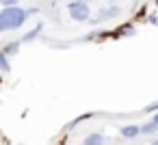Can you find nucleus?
<instances>
[{"mask_svg": "<svg viewBox=\"0 0 158 145\" xmlns=\"http://www.w3.org/2000/svg\"><path fill=\"white\" fill-rule=\"evenodd\" d=\"M41 28H44L41 24H39V26H35V28H33V31H28V33H26V35H24V37L20 39V41H22V44H26V41H31V39H35V37H37V35L41 33Z\"/></svg>", "mask_w": 158, "mask_h": 145, "instance_id": "obj_7", "label": "nucleus"}, {"mask_svg": "<svg viewBox=\"0 0 158 145\" xmlns=\"http://www.w3.org/2000/svg\"><path fill=\"white\" fill-rule=\"evenodd\" d=\"M31 11L22 9V7H2L0 11V33H9V31H18L26 24Z\"/></svg>", "mask_w": 158, "mask_h": 145, "instance_id": "obj_1", "label": "nucleus"}, {"mask_svg": "<svg viewBox=\"0 0 158 145\" xmlns=\"http://www.w3.org/2000/svg\"><path fill=\"white\" fill-rule=\"evenodd\" d=\"M156 5H158V0H156Z\"/></svg>", "mask_w": 158, "mask_h": 145, "instance_id": "obj_15", "label": "nucleus"}, {"mask_svg": "<svg viewBox=\"0 0 158 145\" xmlns=\"http://www.w3.org/2000/svg\"><path fill=\"white\" fill-rule=\"evenodd\" d=\"M67 13L72 20L76 22H89L91 18V7L87 0H72V2L67 5Z\"/></svg>", "mask_w": 158, "mask_h": 145, "instance_id": "obj_2", "label": "nucleus"}, {"mask_svg": "<svg viewBox=\"0 0 158 145\" xmlns=\"http://www.w3.org/2000/svg\"><path fill=\"white\" fill-rule=\"evenodd\" d=\"M20 46H22V41H20V39H18V41H11V44H9V46H5V48H2V50H0V52H2V54H5V56H7V59H9V56H11V54H15V52H18V50H20Z\"/></svg>", "mask_w": 158, "mask_h": 145, "instance_id": "obj_6", "label": "nucleus"}, {"mask_svg": "<svg viewBox=\"0 0 158 145\" xmlns=\"http://www.w3.org/2000/svg\"><path fill=\"white\" fill-rule=\"evenodd\" d=\"M0 72H7V74L11 72V65H9V59H7V56H5L2 52H0Z\"/></svg>", "mask_w": 158, "mask_h": 145, "instance_id": "obj_9", "label": "nucleus"}, {"mask_svg": "<svg viewBox=\"0 0 158 145\" xmlns=\"http://www.w3.org/2000/svg\"><path fill=\"white\" fill-rule=\"evenodd\" d=\"M18 2H20V0H0L2 7H18Z\"/></svg>", "mask_w": 158, "mask_h": 145, "instance_id": "obj_11", "label": "nucleus"}, {"mask_svg": "<svg viewBox=\"0 0 158 145\" xmlns=\"http://www.w3.org/2000/svg\"><path fill=\"white\" fill-rule=\"evenodd\" d=\"M152 145H158V139H156V141H154V143H152Z\"/></svg>", "mask_w": 158, "mask_h": 145, "instance_id": "obj_13", "label": "nucleus"}, {"mask_svg": "<svg viewBox=\"0 0 158 145\" xmlns=\"http://www.w3.org/2000/svg\"><path fill=\"white\" fill-rule=\"evenodd\" d=\"M119 13H121L119 7H108V9H102V11L98 13V20H113V18H117Z\"/></svg>", "mask_w": 158, "mask_h": 145, "instance_id": "obj_3", "label": "nucleus"}, {"mask_svg": "<svg viewBox=\"0 0 158 145\" xmlns=\"http://www.w3.org/2000/svg\"><path fill=\"white\" fill-rule=\"evenodd\" d=\"M139 130H141V134H154L156 130H158V126L156 123H143V126H139Z\"/></svg>", "mask_w": 158, "mask_h": 145, "instance_id": "obj_8", "label": "nucleus"}, {"mask_svg": "<svg viewBox=\"0 0 158 145\" xmlns=\"http://www.w3.org/2000/svg\"><path fill=\"white\" fill-rule=\"evenodd\" d=\"M152 123H156V126H158V113L154 115V119H152Z\"/></svg>", "mask_w": 158, "mask_h": 145, "instance_id": "obj_12", "label": "nucleus"}, {"mask_svg": "<svg viewBox=\"0 0 158 145\" xmlns=\"http://www.w3.org/2000/svg\"><path fill=\"white\" fill-rule=\"evenodd\" d=\"M143 113H158V100H156V102H152V104H147Z\"/></svg>", "mask_w": 158, "mask_h": 145, "instance_id": "obj_10", "label": "nucleus"}, {"mask_svg": "<svg viewBox=\"0 0 158 145\" xmlns=\"http://www.w3.org/2000/svg\"><path fill=\"white\" fill-rule=\"evenodd\" d=\"M0 82H2V76H0Z\"/></svg>", "mask_w": 158, "mask_h": 145, "instance_id": "obj_14", "label": "nucleus"}, {"mask_svg": "<svg viewBox=\"0 0 158 145\" xmlns=\"http://www.w3.org/2000/svg\"><path fill=\"white\" fill-rule=\"evenodd\" d=\"M119 132H121V136H123V139H134V136H139V134H141L139 126H134V123H130V126H123Z\"/></svg>", "mask_w": 158, "mask_h": 145, "instance_id": "obj_5", "label": "nucleus"}, {"mask_svg": "<svg viewBox=\"0 0 158 145\" xmlns=\"http://www.w3.org/2000/svg\"><path fill=\"white\" fill-rule=\"evenodd\" d=\"M82 145H104V134L102 132H91V134L85 136Z\"/></svg>", "mask_w": 158, "mask_h": 145, "instance_id": "obj_4", "label": "nucleus"}]
</instances>
